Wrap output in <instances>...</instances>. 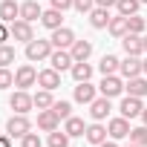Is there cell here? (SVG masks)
I'll use <instances>...</instances> for the list:
<instances>
[{"label":"cell","instance_id":"9","mask_svg":"<svg viewBox=\"0 0 147 147\" xmlns=\"http://www.w3.org/2000/svg\"><path fill=\"white\" fill-rule=\"evenodd\" d=\"M118 110H121V115H124V118H138L144 107H141V98H136V95H127V98H121Z\"/></svg>","mask_w":147,"mask_h":147},{"label":"cell","instance_id":"4","mask_svg":"<svg viewBox=\"0 0 147 147\" xmlns=\"http://www.w3.org/2000/svg\"><path fill=\"white\" fill-rule=\"evenodd\" d=\"M9 32H12V38H15V40H23V43L35 40V29H32V23H29V20H23V18H18L15 23H9Z\"/></svg>","mask_w":147,"mask_h":147},{"label":"cell","instance_id":"27","mask_svg":"<svg viewBox=\"0 0 147 147\" xmlns=\"http://www.w3.org/2000/svg\"><path fill=\"white\" fill-rule=\"evenodd\" d=\"M118 66H121V61H118L115 55H104V58H101V63H98L101 75H115V72H118Z\"/></svg>","mask_w":147,"mask_h":147},{"label":"cell","instance_id":"21","mask_svg":"<svg viewBox=\"0 0 147 147\" xmlns=\"http://www.w3.org/2000/svg\"><path fill=\"white\" fill-rule=\"evenodd\" d=\"M75 101H78V104H92V101H95V87H92L90 81H81V84L75 87Z\"/></svg>","mask_w":147,"mask_h":147},{"label":"cell","instance_id":"37","mask_svg":"<svg viewBox=\"0 0 147 147\" xmlns=\"http://www.w3.org/2000/svg\"><path fill=\"white\" fill-rule=\"evenodd\" d=\"M20 147H40V136L29 130V133H26V136L20 138Z\"/></svg>","mask_w":147,"mask_h":147},{"label":"cell","instance_id":"22","mask_svg":"<svg viewBox=\"0 0 147 147\" xmlns=\"http://www.w3.org/2000/svg\"><path fill=\"white\" fill-rule=\"evenodd\" d=\"M130 95H136V98H144L147 95V78H141V75H136V78H127V87H124Z\"/></svg>","mask_w":147,"mask_h":147},{"label":"cell","instance_id":"44","mask_svg":"<svg viewBox=\"0 0 147 147\" xmlns=\"http://www.w3.org/2000/svg\"><path fill=\"white\" fill-rule=\"evenodd\" d=\"M141 72H144V75H147V58L141 61Z\"/></svg>","mask_w":147,"mask_h":147},{"label":"cell","instance_id":"23","mask_svg":"<svg viewBox=\"0 0 147 147\" xmlns=\"http://www.w3.org/2000/svg\"><path fill=\"white\" fill-rule=\"evenodd\" d=\"M63 130H66L69 138H75V136H84V133H87V124H84V118H78V115H69L66 124H63Z\"/></svg>","mask_w":147,"mask_h":147},{"label":"cell","instance_id":"8","mask_svg":"<svg viewBox=\"0 0 147 147\" xmlns=\"http://www.w3.org/2000/svg\"><path fill=\"white\" fill-rule=\"evenodd\" d=\"M98 90H101V95L115 98V95H121V92H124V84H121V78H118V75H104V81L98 84Z\"/></svg>","mask_w":147,"mask_h":147},{"label":"cell","instance_id":"13","mask_svg":"<svg viewBox=\"0 0 147 147\" xmlns=\"http://www.w3.org/2000/svg\"><path fill=\"white\" fill-rule=\"evenodd\" d=\"M107 136H110V133H107V127H104L101 121L90 124V127H87V133H84V138H87L90 144H95V147H98V144H104V141H107Z\"/></svg>","mask_w":147,"mask_h":147},{"label":"cell","instance_id":"14","mask_svg":"<svg viewBox=\"0 0 147 147\" xmlns=\"http://www.w3.org/2000/svg\"><path fill=\"white\" fill-rule=\"evenodd\" d=\"M118 72H121L124 78H136V75H141V61H138V55H127V58L121 61Z\"/></svg>","mask_w":147,"mask_h":147},{"label":"cell","instance_id":"32","mask_svg":"<svg viewBox=\"0 0 147 147\" xmlns=\"http://www.w3.org/2000/svg\"><path fill=\"white\" fill-rule=\"evenodd\" d=\"M52 110L58 113V118H61V121H66V118L72 115V104H69V101H55V104H52Z\"/></svg>","mask_w":147,"mask_h":147},{"label":"cell","instance_id":"43","mask_svg":"<svg viewBox=\"0 0 147 147\" xmlns=\"http://www.w3.org/2000/svg\"><path fill=\"white\" fill-rule=\"evenodd\" d=\"M141 121H144V127H147V107L141 110Z\"/></svg>","mask_w":147,"mask_h":147},{"label":"cell","instance_id":"41","mask_svg":"<svg viewBox=\"0 0 147 147\" xmlns=\"http://www.w3.org/2000/svg\"><path fill=\"white\" fill-rule=\"evenodd\" d=\"M0 147H12V136H9V133L0 136Z\"/></svg>","mask_w":147,"mask_h":147},{"label":"cell","instance_id":"1","mask_svg":"<svg viewBox=\"0 0 147 147\" xmlns=\"http://www.w3.org/2000/svg\"><path fill=\"white\" fill-rule=\"evenodd\" d=\"M52 52H55L52 40H29L26 43V58L29 61H49Z\"/></svg>","mask_w":147,"mask_h":147},{"label":"cell","instance_id":"3","mask_svg":"<svg viewBox=\"0 0 147 147\" xmlns=\"http://www.w3.org/2000/svg\"><path fill=\"white\" fill-rule=\"evenodd\" d=\"M29 130H32V121H29L23 113H15V115L6 121V133H9L12 138H23Z\"/></svg>","mask_w":147,"mask_h":147},{"label":"cell","instance_id":"12","mask_svg":"<svg viewBox=\"0 0 147 147\" xmlns=\"http://www.w3.org/2000/svg\"><path fill=\"white\" fill-rule=\"evenodd\" d=\"M38 127H40L43 133H52V130H58V127H61V118H58V113H55V110H40V113H38Z\"/></svg>","mask_w":147,"mask_h":147},{"label":"cell","instance_id":"45","mask_svg":"<svg viewBox=\"0 0 147 147\" xmlns=\"http://www.w3.org/2000/svg\"><path fill=\"white\" fill-rule=\"evenodd\" d=\"M141 40H144V52H147V35H144V38H141Z\"/></svg>","mask_w":147,"mask_h":147},{"label":"cell","instance_id":"38","mask_svg":"<svg viewBox=\"0 0 147 147\" xmlns=\"http://www.w3.org/2000/svg\"><path fill=\"white\" fill-rule=\"evenodd\" d=\"M49 3H52V9H61V12L72 9V0H49Z\"/></svg>","mask_w":147,"mask_h":147},{"label":"cell","instance_id":"20","mask_svg":"<svg viewBox=\"0 0 147 147\" xmlns=\"http://www.w3.org/2000/svg\"><path fill=\"white\" fill-rule=\"evenodd\" d=\"M110 9H101V6H95L92 12H90V23H92V29H107L110 26Z\"/></svg>","mask_w":147,"mask_h":147},{"label":"cell","instance_id":"40","mask_svg":"<svg viewBox=\"0 0 147 147\" xmlns=\"http://www.w3.org/2000/svg\"><path fill=\"white\" fill-rule=\"evenodd\" d=\"M118 0H95V6H101V9H110V6H115Z\"/></svg>","mask_w":147,"mask_h":147},{"label":"cell","instance_id":"19","mask_svg":"<svg viewBox=\"0 0 147 147\" xmlns=\"http://www.w3.org/2000/svg\"><path fill=\"white\" fill-rule=\"evenodd\" d=\"M40 23H43L46 29H61V26H63V12H61V9H46V12L40 15Z\"/></svg>","mask_w":147,"mask_h":147},{"label":"cell","instance_id":"16","mask_svg":"<svg viewBox=\"0 0 147 147\" xmlns=\"http://www.w3.org/2000/svg\"><path fill=\"white\" fill-rule=\"evenodd\" d=\"M110 110H113V107H110V98H107V95H101V98H95V101L90 104V115H92L95 121H104V118L110 115Z\"/></svg>","mask_w":147,"mask_h":147},{"label":"cell","instance_id":"11","mask_svg":"<svg viewBox=\"0 0 147 147\" xmlns=\"http://www.w3.org/2000/svg\"><path fill=\"white\" fill-rule=\"evenodd\" d=\"M38 84H40L43 90H52V92H55V90L61 87V72L52 69V66H49V69H40V72H38Z\"/></svg>","mask_w":147,"mask_h":147},{"label":"cell","instance_id":"6","mask_svg":"<svg viewBox=\"0 0 147 147\" xmlns=\"http://www.w3.org/2000/svg\"><path fill=\"white\" fill-rule=\"evenodd\" d=\"M72 63H75V58H72V52H69V49H55V52L49 55V66H52V69H58V72L72 69Z\"/></svg>","mask_w":147,"mask_h":147},{"label":"cell","instance_id":"10","mask_svg":"<svg viewBox=\"0 0 147 147\" xmlns=\"http://www.w3.org/2000/svg\"><path fill=\"white\" fill-rule=\"evenodd\" d=\"M130 130H133V127H130V118H124V115H121V118H113V121L107 124V133H110V138H115V141H118V138H127Z\"/></svg>","mask_w":147,"mask_h":147},{"label":"cell","instance_id":"25","mask_svg":"<svg viewBox=\"0 0 147 147\" xmlns=\"http://www.w3.org/2000/svg\"><path fill=\"white\" fill-rule=\"evenodd\" d=\"M69 72H72V78H75L78 84H81V81H90V78H92V66H90L87 61H75Z\"/></svg>","mask_w":147,"mask_h":147},{"label":"cell","instance_id":"39","mask_svg":"<svg viewBox=\"0 0 147 147\" xmlns=\"http://www.w3.org/2000/svg\"><path fill=\"white\" fill-rule=\"evenodd\" d=\"M9 38H12V32H9V26H6L3 20H0V43H6Z\"/></svg>","mask_w":147,"mask_h":147},{"label":"cell","instance_id":"17","mask_svg":"<svg viewBox=\"0 0 147 147\" xmlns=\"http://www.w3.org/2000/svg\"><path fill=\"white\" fill-rule=\"evenodd\" d=\"M18 18H20V3L3 0V3H0V20H3V23H15Z\"/></svg>","mask_w":147,"mask_h":147},{"label":"cell","instance_id":"31","mask_svg":"<svg viewBox=\"0 0 147 147\" xmlns=\"http://www.w3.org/2000/svg\"><path fill=\"white\" fill-rule=\"evenodd\" d=\"M49 147H69L66 130H52V133H49Z\"/></svg>","mask_w":147,"mask_h":147},{"label":"cell","instance_id":"33","mask_svg":"<svg viewBox=\"0 0 147 147\" xmlns=\"http://www.w3.org/2000/svg\"><path fill=\"white\" fill-rule=\"evenodd\" d=\"M9 63H15V46L0 43V66H9Z\"/></svg>","mask_w":147,"mask_h":147},{"label":"cell","instance_id":"29","mask_svg":"<svg viewBox=\"0 0 147 147\" xmlns=\"http://www.w3.org/2000/svg\"><path fill=\"white\" fill-rule=\"evenodd\" d=\"M138 6H141V0H118V3H115L118 15H124V18H130V15H138Z\"/></svg>","mask_w":147,"mask_h":147},{"label":"cell","instance_id":"46","mask_svg":"<svg viewBox=\"0 0 147 147\" xmlns=\"http://www.w3.org/2000/svg\"><path fill=\"white\" fill-rule=\"evenodd\" d=\"M141 3H147V0H141Z\"/></svg>","mask_w":147,"mask_h":147},{"label":"cell","instance_id":"26","mask_svg":"<svg viewBox=\"0 0 147 147\" xmlns=\"http://www.w3.org/2000/svg\"><path fill=\"white\" fill-rule=\"evenodd\" d=\"M107 29H110V35H113V38H124V35L130 32V23H127V18H124V15H118V18H113V20H110V26H107Z\"/></svg>","mask_w":147,"mask_h":147},{"label":"cell","instance_id":"28","mask_svg":"<svg viewBox=\"0 0 147 147\" xmlns=\"http://www.w3.org/2000/svg\"><path fill=\"white\" fill-rule=\"evenodd\" d=\"M32 98H35V107H38V110H52V104H55L52 90H40V92H35Z\"/></svg>","mask_w":147,"mask_h":147},{"label":"cell","instance_id":"24","mask_svg":"<svg viewBox=\"0 0 147 147\" xmlns=\"http://www.w3.org/2000/svg\"><path fill=\"white\" fill-rule=\"evenodd\" d=\"M69 52H72V58H75V61H90L92 43H90V40H75V43L69 46Z\"/></svg>","mask_w":147,"mask_h":147},{"label":"cell","instance_id":"18","mask_svg":"<svg viewBox=\"0 0 147 147\" xmlns=\"http://www.w3.org/2000/svg\"><path fill=\"white\" fill-rule=\"evenodd\" d=\"M40 15H43V9H40L38 0H26V3H20V18L23 20L35 23V20H40Z\"/></svg>","mask_w":147,"mask_h":147},{"label":"cell","instance_id":"15","mask_svg":"<svg viewBox=\"0 0 147 147\" xmlns=\"http://www.w3.org/2000/svg\"><path fill=\"white\" fill-rule=\"evenodd\" d=\"M121 46H124L127 55H141V52H144V40H141V35H133V32H127V35L121 38Z\"/></svg>","mask_w":147,"mask_h":147},{"label":"cell","instance_id":"47","mask_svg":"<svg viewBox=\"0 0 147 147\" xmlns=\"http://www.w3.org/2000/svg\"><path fill=\"white\" fill-rule=\"evenodd\" d=\"M130 147H136V144H130Z\"/></svg>","mask_w":147,"mask_h":147},{"label":"cell","instance_id":"42","mask_svg":"<svg viewBox=\"0 0 147 147\" xmlns=\"http://www.w3.org/2000/svg\"><path fill=\"white\" fill-rule=\"evenodd\" d=\"M98 147H118V144H115V138H113V141H104V144H98Z\"/></svg>","mask_w":147,"mask_h":147},{"label":"cell","instance_id":"35","mask_svg":"<svg viewBox=\"0 0 147 147\" xmlns=\"http://www.w3.org/2000/svg\"><path fill=\"white\" fill-rule=\"evenodd\" d=\"M127 23H130V32H133V35H141V32H144V26H147V23H144V18H138V15H130V18H127Z\"/></svg>","mask_w":147,"mask_h":147},{"label":"cell","instance_id":"7","mask_svg":"<svg viewBox=\"0 0 147 147\" xmlns=\"http://www.w3.org/2000/svg\"><path fill=\"white\" fill-rule=\"evenodd\" d=\"M52 46L55 49H69L72 43H75V32L72 29H66V26H61V29H52Z\"/></svg>","mask_w":147,"mask_h":147},{"label":"cell","instance_id":"34","mask_svg":"<svg viewBox=\"0 0 147 147\" xmlns=\"http://www.w3.org/2000/svg\"><path fill=\"white\" fill-rule=\"evenodd\" d=\"M72 9L81 12V15H90L95 9V0H72Z\"/></svg>","mask_w":147,"mask_h":147},{"label":"cell","instance_id":"2","mask_svg":"<svg viewBox=\"0 0 147 147\" xmlns=\"http://www.w3.org/2000/svg\"><path fill=\"white\" fill-rule=\"evenodd\" d=\"M35 84H38V69H35L32 63H20L18 72H15V87H18V90H29V87H35Z\"/></svg>","mask_w":147,"mask_h":147},{"label":"cell","instance_id":"36","mask_svg":"<svg viewBox=\"0 0 147 147\" xmlns=\"http://www.w3.org/2000/svg\"><path fill=\"white\" fill-rule=\"evenodd\" d=\"M12 84H15V75H12L6 66H0V90H9Z\"/></svg>","mask_w":147,"mask_h":147},{"label":"cell","instance_id":"30","mask_svg":"<svg viewBox=\"0 0 147 147\" xmlns=\"http://www.w3.org/2000/svg\"><path fill=\"white\" fill-rule=\"evenodd\" d=\"M130 144H136V147H147V127H144V124L130 130Z\"/></svg>","mask_w":147,"mask_h":147},{"label":"cell","instance_id":"5","mask_svg":"<svg viewBox=\"0 0 147 147\" xmlns=\"http://www.w3.org/2000/svg\"><path fill=\"white\" fill-rule=\"evenodd\" d=\"M9 107L15 110V113H29L32 107H35V98L26 92V90H18V92H12V98H9Z\"/></svg>","mask_w":147,"mask_h":147}]
</instances>
